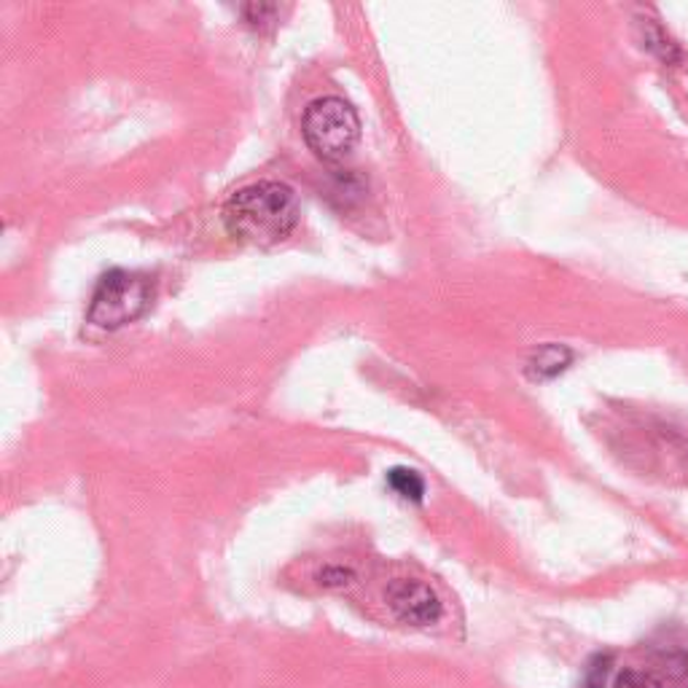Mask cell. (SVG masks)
<instances>
[{"label": "cell", "instance_id": "cell-8", "mask_svg": "<svg viewBox=\"0 0 688 688\" xmlns=\"http://www.w3.org/2000/svg\"><path fill=\"white\" fill-rule=\"evenodd\" d=\"M608 664H610L608 656H597V659L589 664V669H586L582 688H602V686H606Z\"/></svg>", "mask_w": 688, "mask_h": 688}, {"label": "cell", "instance_id": "cell-5", "mask_svg": "<svg viewBox=\"0 0 688 688\" xmlns=\"http://www.w3.org/2000/svg\"><path fill=\"white\" fill-rule=\"evenodd\" d=\"M573 361V352L565 345H543L538 347L528 361V374L532 380H552L562 374Z\"/></svg>", "mask_w": 688, "mask_h": 688}, {"label": "cell", "instance_id": "cell-6", "mask_svg": "<svg viewBox=\"0 0 688 688\" xmlns=\"http://www.w3.org/2000/svg\"><path fill=\"white\" fill-rule=\"evenodd\" d=\"M387 484H391L393 493L404 500H415V504H420L425 495L422 476L411 469H391L387 471Z\"/></svg>", "mask_w": 688, "mask_h": 688}, {"label": "cell", "instance_id": "cell-7", "mask_svg": "<svg viewBox=\"0 0 688 688\" xmlns=\"http://www.w3.org/2000/svg\"><path fill=\"white\" fill-rule=\"evenodd\" d=\"M323 589H347L352 582H356V571L350 565H342V562H331V565H323L315 576Z\"/></svg>", "mask_w": 688, "mask_h": 688}, {"label": "cell", "instance_id": "cell-3", "mask_svg": "<svg viewBox=\"0 0 688 688\" xmlns=\"http://www.w3.org/2000/svg\"><path fill=\"white\" fill-rule=\"evenodd\" d=\"M154 285L146 274L127 272V269H113L103 274L98 289L92 293L87 318L92 326L113 331L127 323H133L151 307Z\"/></svg>", "mask_w": 688, "mask_h": 688}, {"label": "cell", "instance_id": "cell-10", "mask_svg": "<svg viewBox=\"0 0 688 688\" xmlns=\"http://www.w3.org/2000/svg\"><path fill=\"white\" fill-rule=\"evenodd\" d=\"M616 688H662V686H659V680L651 678V675L635 673V669H630V673L621 675L619 684H616Z\"/></svg>", "mask_w": 688, "mask_h": 688}, {"label": "cell", "instance_id": "cell-1", "mask_svg": "<svg viewBox=\"0 0 688 688\" xmlns=\"http://www.w3.org/2000/svg\"><path fill=\"white\" fill-rule=\"evenodd\" d=\"M224 221L229 235L239 243L269 248L283 243L296 229V194L291 185L280 181L250 183L229 196Z\"/></svg>", "mask_w": 688, "mask_h": 688}, {"label": "cell", "instance_id": "cell-2", "mask_svg": "<svg viewBox=\"0 0 688 688\" xmlns=\"http://www.w3.org/2000/svg\"><path fill=\"white\" fill-rule=\"evenodd\" d=\"M302 135L309 151L323 161H339L356 148L361 137V119L356 108L342 98H318L307 105L302 119Z\"/></svg>", "mask_w": 688, "mask_h": 688}, {"label": "cell", "instance_id": "cell-9", "mask_svg": "<svg viewBox=\"0 0 688 688\" xmlns=\"http://www.w3.org/2000/svg\"><path fill=\"white\" fill-rule=\"evenodd\" d=\"M243 14H245V20L250 22V25L259 27V25H264L267 16H274V14H278V5H269V3H250V5H245Z\"/></svg>", "mask_w": 688, "mask_h": 688}, {"label": "cell", "instance_id": "cell-4", "mask_svg": "<svg viewBox=\"0 0 688 688\" xmlns=\"http://www.w3.org/2000/svg\"><path fill=\"white\" fill-rule=\"evenodd\" d=\"M385 602L398 621L411 627H430L441 619V600L428 584L417 578H396L387 584Z\"/></svg>", "mask_w": 688, "mask_h": 688}]
</instances>
